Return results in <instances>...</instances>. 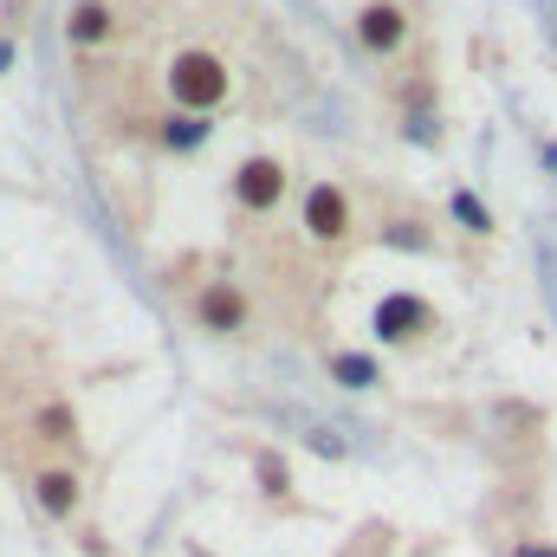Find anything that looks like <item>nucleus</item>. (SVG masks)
<instances>
[{"label":"nucleus","mask_w":557,"mask_h":557,"mask_svg":"<svg viewBox=\"0 0 557 557\" xmlns=\"http://www.w3.org/2000/svg\"><path fill=\"white\" fill-rule=\"evenodd\" d=\"M162 91H169L175 111L208 117V111L227 104V91H234V65H227L214 46H182V52L169 59V72H162Z\"/></svg>","instance_id":"1"},{"label":"nucleus","mask_w":557,"mask_h":557,"mask_svg":"<svg viewBox=\"0 0 557 557\" xmlns=\"http://www.w3.org/2000/svg\"><path fill=\"white\" fill-rule=\"evenodd\" d=\"M298 234H305L311 247H344V240L357 234V201H350V188H344V182H305V195H298Z\"/></svg>","instance_id":"2"},{"label":"nucleus","mask_w":557,"mask_h":557,"mask_svg":"<svg viewBox=\"0 0 557 557\" xmlns=\"http://www.w3.org/2000/svg\"><path fill=\"white\" fill-rule=\"evenodd\" d=\"M188 318H195L201 331H214V337H240V331H247V318H253V298H247V285H240V278L208 273V278H201V292L188 298Z\"/></svg>","instance_id":"3"},{"label":"nucleus","mask_w":557,"mask_h":557,"mask_svg":"<svg viewBox=\"0 0 557 557\" xmlns=\"http://www.w3.org/2000/svg\"><path fill=\"white\" fill-rule=\"evenodd\" d=\"M285 188H292V175H285V162H273V156H247L234 169V201L247 214H273L278 201H285Z\"/></svg>","instance_id":"4"},{"label":"nucleus","mask_w":557,"mask_h":557,"mask_svg":"<svg viewBox=\"0 0 557 557\" xmlns=\"http://www.w3.org/2000/svg\"><path fill=\"white\" fill-rule=\"evenodd\" d=\"M357 46H363L370 59H396V52L409 46V7H396V0H370V7L357 13Z\"/></svg>","instance_id":"5"},{"label":"nucleus","mask_w":557,"mask_h":557,"mask_svg":"<svg viewBox=\"0 0 557 557\" xmlns=\"http://www.w3.org/2000/svg\"><path fill=\"white\" fill-rule=\"evenodd\" d=\"M428 331H434V305L416 298V292H389L376 305V337L383 344H421Z\"/></svg>","instance_id":"6"},{"label":"nucleus","mask_w":557,"mask_h":557,"mask_svg":"<svg viewBox=\"0 0 557 557\" xmlns=\"http://www.w3.org/2000/svg\"><path fill=\"white\" fill-rule=\"evenodd\" d=\"M65 33H72V46H111L117 39V7L111 0H78Z\"/></svg>","instance_id":"7"},{"label":"nucleus","mask_w":557,"mask_h":557,"mask_svg":"<svg viewBox=\"0 0 557 557\" xmlns=\"http://www.w3.org/2000/svg\"><path fill=\"white\" fill-rule=\"evenodd\" d=\"M33 499H39V512L72 519V506H78V473H72V467H39V473H33Z\"/></svg>","instance_id":"8"},{"label":"nucleus","mask_w":557,"mask_h":557,"mask_svg":"<svg viewBox=\"0 0 557 557\" xmlns=\"http://www.w3.org/2000/svg\"><path fill=\"white\" fill-rule=\"evenodd\" d=\"M454 214H460V221H467V227H473V234H486V227H493V221H486V214H480V201H467V195H460V201H454Z\"/></svg>","instance_id":"9"},{"label":"nucleus","mask_w":557,"mask_h":557,"mask_svg":"<svg viewBox=\"0 0 557 557\" xmlns=\"http://www.w3.org/2000/svg\"><path fill=\"white\" fill-rule=\"evenodd\" d=\"M519 557H557V545H519Z\"/></svg>","instance_id":"10"}]
</instances>
